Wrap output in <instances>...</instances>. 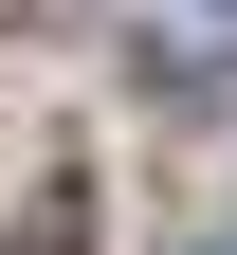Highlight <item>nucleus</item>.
Returning a JSON list of instances; mask_svg holds the SVG:
<instances>
[{
  "mask_svg": "<svg viewBox=\"0 0 237 255\" xmlns=\"http://www.w3.org/2000/svg\"><path fill=\"white\" fill-rule=\"evenodd\" d=\"M201 255H237V237H201Z\"/></svg>",
  "mask_w": 237,
  "mask_h": 255,
  "instance_id": "obj_1",
  "label": "nucleus"
}]
</instances>
